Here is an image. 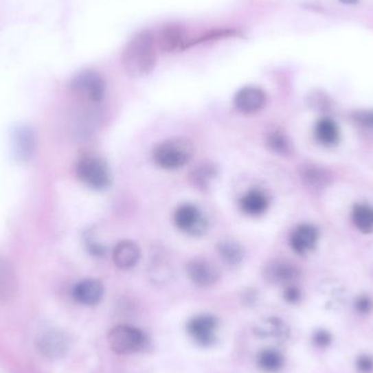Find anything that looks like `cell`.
Masks as SVG:
<instances>
[{
  "mask_svg": "<svg viewBox=\"0 0 373 373\" xmlns=\"http://www.w3.org/2000/svg\"><path fill=\"white\" fill-rule=\"evenodd\" d=\"M122 60L124 71L130 77L142 78L151 74L157 64L155 43L151 33L135 34L124 47Z\"/></svg>",
  "mask_w": 373,
  "mask_h": 373,
  "instance_id": "cell-1",
  "label": "cell"
},
{
  "mask_svg": "<svg viewBox=\"0 0 373 373\" xmlns=\"http://www.w3.org/2000/svg\"><path fill=\"white\" fill-rule=\"evenodd\" d=\"M194 143L185 137H174L159 143L153 151V161L165 170L183 168L194 159Z\"/></svg>",
  "mask_w": 373,
  "mask_h": 373,
  "instance_id": "cell-2",
  "label": "cell"
},
{
  "mask_svg": "<svg viewBox=\"0 0 373 373\" xmlns=\"http://www.w3.org/2000/svg\"><path fill=\"white\" fill-rule=\"evenodd\" d=\"M76 172L80 181L93 190H105L111 185V175L109 165L100 157H83L78 163Z\"/></svg>",
  "mask_w": 373,
  "mask_h": 373,
  "instance_id": "cell-3",
  "label": "cell"
},
{
  "mask_svg": "<svg viewBox=\"0 0 373 373\" xmlns=\"http://www.w3.org/2000/svg\"><path fill=\"white\" fill-rule=\"evenodd\" d=\"M74 95L88 104H98L103 100L106 92V83L101 74L92 70L80 72L70 82Z\"/></svg>",
  "mask_w": 373,
  "mask_h": 373,
  "instance_id": "cell-4",
  "label": "cell"
},
{
  "mask_svg": "<svg viewBox=\"0 0 373 373\" xmlns=\"http://www.w3.org/2000/svg\"><path fill=\"white\" fill-rule=\"evenodd\" d=\"M109 347L118 355H129L144 350L148 344L146 334L130 326H117L111 328L107 337Z\"/></svg>",
  "mask_w": 373,
  "mask_h": 373,
  "instance_id": "cell-5",
  "label": "cell"
},
{
  "mask_svg": "<svg viewBox=\"0 0 373 373\" xmlns=\"http://www.w3.org/2000/svg\"><path fill=\"white\" fill-rule=\"evenodd\" d=\"M174 222L180 231L194 237H200L207 231V221L194 204L179 205L174 214Z\"/></svg>",
  "mask_w": 373,
  "mask_h": 373,
  "instance_id": "cell-6",
  "label": "cell"
},
{
  "mask_svg": "<svg viewBox=\"0 0 373 373\" xmlns=\"http://www.w3.org/2000/svg\"><path fill=\"white\" fill-rule=\"evenodd\" d=\"M71 339L68 333L61 330H48L38 335L35 341L36 350L47 359L64 357L70 348Z\"/></svg>",
  "mask_w": 373,
  "mask_h": 373,
  "instance_id": "cell-7",
  "label": "cell"
},
{
  "mask_svg": "<svg viewBox=\"0 0 373 373\" xmlns=\"http://www.w3.org/2000/svg\"><path fill=\"white\" fill-rule=\"evenodd\" d=\"M37 139L34 130L27 124L16 126L11 133V151L20 164H27L36 151Z\"/></svg>",
  "mask_w": 373,
  "mask_h": 373,
  "instance_id": "cell-8",
  "label": "cell"
},
{
  "mask_svg": "<svg viewBox=\"0 0 373 373\" xmlns=\"http://www.w3.org/2000/svg\"><path fill=\"white\" fill-rule=\"evenodd\" d=\"M218 320L211 315H199L187 324V331L196 344L211 346L216 341Z\"/></svg>",
  "mask_w": 373,
  "mask_h": 373,
  "instance_id": "cell-9",
  "label": "cell"
},
{
  "mask_svg": "<svg viewBox=\"0 0 373 373\" xmlns=\"http://www.w3.org/2000/svg\"><path fill=\"white\" fill-rule=\"evenodd\" d=\"M187 275L194 285L201 289H209L220 281L221 273L214 263L209 260L196 258L189 261Z\"/></svg>",
  "mask_w": 373,
  "mask_h": 373,
  "instance_id": "cell-10",
  "label": "cell"
},
{
  "mask_svg": "<svg viewBox=\"0 0 373 373\" xmlns=\"http://www.w3.org/2000/svg\"><path fill=\"white\" fill-rule=\"evenodd\" d=\"M234 103L236 109L242 114H256L265 106L267 94L261 88L248 85L236 93Z\"/></svg>",
  "mask_w": 373,
  "mask_h": 373,
  "instance_id": "cell-11",
  "label": "cell"
},
{
  "mask_svg": "<svg viewBox=\"0 0 373 373\" xmlns=\"http://www.w3.org/2000/svg\"><path fill=\"white\" fill-rule=\"evenodd\" d=\"M18 293V276L14 265L0 256V304L10 302Z\"/></svg>",
  "mask_w": 373,
  "mask_h": 373,
  "instance_id": "cell-12",
  "label": "cell"
},
{
  "mask_svg": "<svg viewBox=\"0 0 373 373\" xmlns=\"http://www.w3.org/2000/svg\"><path fill=\"white\" fill-rule=\"evenodd\" d=\"M239 207L248 216H261L267 213L270 207V198L261 189H250L241 196Z\"/></svg>",
  "mask_w": 373,
  "mask_h": 373,
  "instance_id": "cell-13",
  "label": "cell"
},
{
  "mask_svg": "<svg viewBox=\"0 0 373 373\" xmlns=\"http://www.w3.org/2000/svg\"><path fill=\"white\" fill-rule=\"evenodd\" d=\"M72 295H74V299L77 300L79 304L89 306V307L95 306L103 298V284L98 280H93V278L84 280L74 286Z\"/></svg>",
  "mask_w": 373,
  "mask_h": 373,
  "instance_id": "cell-14",
  "label": "cell"
},
{
  "mask_svg": "<svg viewBox=\"0 0 373 373\" xmlns=\"http://www.w3.org/2000/svg\"><path fill=\"white\" fill-rule=\"evenodd\" d=\"M141 251L138 245L131 240H122L116 245L113 251L115 265L122 270H129L138 264Z\"/></svg>",
  "mask_w": 373,
  "mask_h": 373,
  "instance_id": "cell-15",
  "label": "cell"
},
{
  "mask_svg": "<svg viewBox=\"0 0 373 373\" xmlns=\"http://www.w3.org/2000/svg\"><path fill=\"white\" fill-rule=\"evenodd\" d=\"M185 31L177 24H170L159 32V46L165 53H175L187 48Z\"/></svg>",
  "mask_w": 373,
  "mask_h": 373,
  "instance_id": "cell-16",
  "label": "cell"
},
{
  "mask_svg": "<svg viewBox=\"0 0 373 373\" xmlns=\"http://www.w3.org/2000/svg\"><path fill=\"white\" fill-rule=\"evenodd\" d=\"M318 240V231L313 226L299 225L291 236V246L298 254H307L311 251Z\"/></svg>",
  "mask_w": 373,
  "mask_h": 373,
  "instance_id": "cell-17",
  "label": "cell"
},
{
  "mask_svg": "<svg viewBox=\"0 0 373 373\" xmlns=\"http://www.w3.org/2000/svg\"><path fill=\"white\" fill-rule=\"evenodd\" d=\"M298 275L296 267L282 261H273L264 269V278L269 283L283 285L294 281Z\"/></svg>",
  "mask_w": 373,
  "mask_h": 373,
  "instance_id": "cell-18",
  "label": "cell"
},
{
  "mask_svg": "<svg viewBox=\"0 0 373 373\" xmlns=\"http://www.w3.org/2000/svg\"><path fill=\"white\" fill-rule=\"evenodd\" d=\"M217 252L228 267H237L245 259V249L233 239H224L217 245Z\"/></svg>",
  "mask_w": 373,
  "mask_h": 373,
  "instance_id": "cell-19",
  "label": "cell"
},
{
  "mask_svg": "<svg viewBox=\"0 0 373 373\" xmlns=\"http://www.w3.org/2000/svg\"><path fill=\"white\" fill-rule=\"evenodd\" d=\"M216 176V167L212 163H202L194 168L192 172V180L196 188L207 190Z\"/></svg>",
  "mask_w": 373,
  "mask_h": 373,
  "instance_id": "cell-20",
  "label": "cell"
},
{
  "mask_svg": "<svg viewBox=\"0 0 373 373\" xmlns=\"http://www.w3.org/2000/svg\"><path fill=\"white\" fill-rule=\"evenodd\" d=\"M258 365L267 372H276L281 370L284 365V358L281 352L274 350H265L260 352Z\"/></svg>",
  "mask_w": 373,
  "mask_h": 373,
  "instance_id": "cell-21",
  "label": "cell"
},
{
  "mask_svg": "<svg viewBox=\"0 0 373 373\" xmlns=\"http://www.w3.org/2000/svg\"><path fill=\"white\" fill-rule=\"evenodd\" d=\"M352 221L356 227L363 233H371L373 231V209L368 205L360 204L352 212Z\"/></svg>",
  "mask_w": 373,
  "mask_h": 373,
  "instance_id": "cell-22",
  "label": "cell"
},
{
  "mask_svg": "<svg viewBox=\"0 0 373 373\" xmlns=\"http://www.w3.org/2000/svg\"><path fill=\"white\" fill-rule=\"evenodd\" d=\"M267 146L272 150L274 153L280 154V155H291L293 153V146H291V141L289 137L281 131L276 130L267 137Z\"/></svg>",
  "mask_w": 373,
  "mask_h": 373,
  "instance_id": "cell-23",
  "label": "cell"
},
{
  "mask_svg": "<svg viewBox=\"0 0 373 373\" xmlns=\"http://www.w3.org/2000/svg\"><path fill=\"white\" fill-rule=\"evenodd\" d=\"M315 135L319 142L324 146H332L339 139V130L337 126L330 120H322L319 122L315 129Z\"/></svg>",
  "mask_w": 373,
  "mask_h": 373,
  "instance_id": "cell-24",
  "label": "cell"
},
{
  "mask_svg": "<svg viewBox=\"0 0 373 373\" xmlns=\"http://www.w3.org/2000/svg\"><path fill=\"white\" fill-rule=\"evenodd\" d=\"M239 35H240V32H238L237 30H214V31H210V32L200 35V36L196 37L194 40L188 41V43H187V48L191 47V46L198 45V44H201V43L211 42V41L226 38V37L239 36Z\"/></svg>",
  "mask_w": 373,
  "mask_h": 373,
  "instance_id": "cell-25",
  "label": "cell"
},
{
  "mask_svg": "<svg viewBox=\"0 0 373 373\" xmlns=\"http://www.w3.org/2000/svg\"><path fill=\"white\" fill-rule=\"evenodd\" d=\"M356 122L361 127L370 131L373 135V111H363L356 116Z\"/></svg>",
  "mask_w": 373,
  "mask_h": 373,
  "instance_id": "cell-26",
  "label": "cell"
},
{
  "mask_svg": "<svg viewBox=\"0 0 373 373\" xmlns=\"http://www.w3.org/2000/svg\"><path fill=\"white\" fill-rule=\"evenodd\" d=\"M357 368L360 372L369 373L373 370V359L369 356H361L357 360Z\"/></svg>",
  "mask_w": 373,
  "mask_h": 373,
  "instance_id": "cell-27",
  "label": "cell"
},
{
  "mask_svg": "<svg viewBox=\"0 0 373 373\" xmlns=\"http://www.w3.org/2000/svg\"><path fill=\"white\" fill-rule=\"evenodd\" d=\"M315 344L319 347H326L331 343V335L326 331H319L313 337Z\"/></svg>",
  "mask_w": 373,
  "mask_h": 373,
  "instance_id": "cell-28",
  "label": "cell"
},
{
  "mask_svg": "<svg viewBox=\"0 0 373 373\" xmlns=\"http://www.w3.org/2000/svg\"><path fill=\"white\" fill-rule=\"evenodd\" d=\"M285 298L287 302L291 304H295L300 299V291L299 289H297L296 287H289L285 291Z\"/></svg>",
  "mask_w": 373,
  "mask_h": 373,
  "instance_id": "cell-29",
  "label": "cell"
},
{
  "mask_svg": "<svg viewBox=\"0 0 373 373\" xmlns=\"http://www.w3.org/2000/svg\"><path fill=\"white\" fill-rule=\"evenodd\" d=\"M356 307H357L358 311H360V313H369L371 309L370 300L367 299V298H361V299L358 300Z\"/></svg>",
  "mask_w": 373,
  "mask_h": 373,
  "instance_id": "cell-30",
  "label": "cell"
},
{
  "mask_svg": "<svg viewBox=\"0 0 373 373\" xmlns=\"http://www.w3.org/2000/svg\"><path fill=\"white\" fill-rule=\"evenodd\" d=\"M339 1L344 5H356L359 3V0H339Z\"/></svg>",
  "mask_w": 373,
  "mask_h": 373,
  "instance_id": "cell-31",
  "label": "cell"
}]
</instances>
